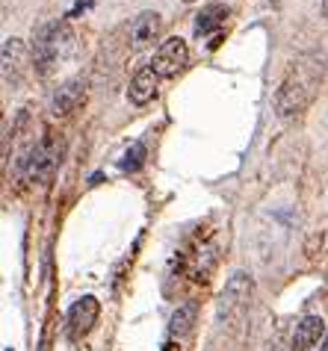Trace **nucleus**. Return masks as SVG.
Returning a JSON list of instances; mask_svg holds the SVG:
<instances>
[{"mask_svg":"<svg viewBox=\"0 0 328 351\" xmlns=\"http://www.w3.org/2000/svg\"><path fill=\"white\" fill-rule=\"evenodd\" d=\"M77 51V36L69 27V21H54L36 30L33 38V68L38 77H47L56 65L71 60Z\"/></svg>","mask_w":328,"mask_h":351,"instance_id":"nucleus-1","label":"nucleus"},{"mask_svg":"<svg viewBox=\"0 0 328 351\" xmlns=\"http://www.w3.org/2000/svg\"><path fill=\"white\" fill-rule=\"evenodd\" d=\"M252 292H255L252 275H246V271H234V275L228 278L225 289H222V295H219V307H216L219 322L231 325V322H237L239 316H243L248 301H252Z\"/></svg>","mask_w":328,"mask_h":351,"instance_id":"nucleus-2","label":"nucleus"},{"mask_svg":"<svg viewBox=\"0 0 328 351\" xmlns=\"http://www.w3.org/2000/svg\"><path fill=\"white\" fill-rule=\"evenodd\" d=\"M316 83V77L314 80H307L305 71L298 68V71H293L287 80L281 83V89L275 92V112H278V119H296L298 112H305V106L307 101H311V86Z\"/></svg>","mask_w":328,"mask_h":351,"instance_id":"nucleus-3","label":"nucleus"},{"mask_svg":"<svg viewBox=\"0 0 328 351\" xmlns=\"http://www.w3.org/2000/svg\"><path fill=\"white\" fill-rule=\"evenodd\" d=\"M60 162H62V139H56L54 133H47L33 145L30 154H27V160H24L27 178L33 183H42L60 169Z\"/></svg>","mask_w":328,"mask_h":351,"instance_id":"nucleus-4","label":"nucleus"},{"mask_svg":"<svg viewBox=\"0 0 328 351\" xmlns=\"http://www.w3.org/2000/svg\"><path fill=\"white\" fill-rule=\"evenodd\" d=\"M33 65V51H27L21 38H6L3 42V83L6 89H18L24 83L27 71Z\"/></svg>","mask_w":328,"mask_h":351,"instance_id":"nucleus-5","label":"nucleus"},{"mask_svg":"<svg viewBox=\"0 0 328 351\" xmlns=\"http://www.w3.org/2000/svg\"><path fill=\"white\" fill-rule=\"evenodd\" d=\"M189 62V47L180 36H172L166 42H160V47L154 51L151 68L157 71V77H175L183 65Z\"/></svg>","mask_w":328,"mask_h":351,"instance_id":"nucleus-6","label":"nucleus"},{"mask_svg":"<svg viewBox=\"0 0 328 351\" xmlns=\"http://www.w3.org/2000/svg\"><path fill=\"white\" fill-rule=\"evenodd\" d=\"M98 313H101V304L95 295H83L77 298L71 310H69V337L71 339H80L83 334H89L92 325L98 322Z\"/></svg>","mask_w":328,"mask_h":351,"instance_id":"nucleus-7","label":"nucleus"},{"mask_svg":"<svg viewBox=\"0 0 328 351\" xmlns=\"http://www.w3.org/2000/svg\"><path fill=\"white\" fill-rule=\"evenodd\" d=\"M86 101V77H71L60 89L51 95V112L54 115H69Z\"/></svg>","mask_w":328,"mask_h":351,"instance_id":"nucleus-8","label":"nucleus"},{"mask_svg":"<svg viewBox=\"0 0 328 351\" xmlns=\"http://www.w3.org/2000/svg\"><path fill=\"white\" fill-rule=\"evenodd\" d=\"M160 27H163V18L157 12H142L133 18V24H130V47L133 51H145V47H151L154 42L160 38Z\"/></svg>","mask_w":328,"mask_h":351,"instance_id":"nucleus-9","label":"nucleus"},{"mask_svg":"<svg viewBox=\"0 0 328 351\" xmlns=\"http://www.w3.org/2000/svg\"><path fill=\"white\" fill-rule=\"evenodd\" d=\"M157 83H160V77L157 71L148 65V68H142V71H137V77L130 80V89H128V97H130V104L133 106H145L154 101V95H157Z\"/></svg>","mask_w":328,"mask_h":351,"instance_id":"nucleus-10","label":"nucleus"},{"mask_svg":"<svg viewBox=\"0 0 328 351\" xmlns=\"http://www.w3.org/2000/svg\"><path fill=\"white\" fill-rule=\"evenodd\" d=\"M323 337H325V322H323V316H305L296 325L293 348L296 351H307V348H314L316 343H320Z\"/></svg>","mask_w":328,"mask_h":351,"instance_id":"nucleus-11","label":"nucleus"},{"mask_svg":"<svg viewBox=\"0 0 328 351\" xmlns=\"http://www.w3.org/2000/svg\"><path fill=\"white\" fill-rule=\"evenodd\" d=\"M196 316H198V304H196V301H187V304H180L175 313H172V319H169V334L172 337L189 334L192 325H196Z\"/></svg>","mask_w":328,"mask_h":351,"instance_id":"nucleus-12","label":"nucleus"},{"mask_svg":"<svg viewBox=\"0 0 328 351\" xmlns=\"http://www.w3.org/2000/svg\"><path fill=\"white\" fill-rule=\"evenodd\" d=\"M148 157V148H145V142H133L128 151H124V157H121V171H139L142 169V162H145Z\"/></svg>","mask_w":328,"mask_h":351,"instance_id":"nucleus-13","label":"nucleus"},{"mask_svg":"<svg viewBox=\"0 0 328 351\" xmlns=\"http://www.w3.org/2000/svg\"><path fill=\"white\" fill-rule=\"evenodd\" d=\"M228 15V9L225 6H207L204 12H198V24H196V30L198 33H210L213 27L222 24V18Z\"/></svg>","mask_w":328,"mask_h":351,"instance_id":"nucleus-14","label":"nucleus"},{"mask_svg":"<svg viewBox=\"0 0 328 351\" xmlns=\"http://www.w3.org/2000/svg\"><path fill=\"white\" fill-rule=\"evenodd\" d=\"M320 351H328V334H325V339H323V348Z\"/></svg>","mask_w":328,"mask_h":351,"instance_id":"nucleus-15","label":"nucleus"},{"mask_svg":"<svg viewBox=\"0 0 328 351\" xmlns=\"http://www.w3.org/2000/svg\"><path fill=\"white\" fill-rule=\"evenodd\" d=\"M323 12H325V18H328V0H323Z\"/></svg>","mask_w":328,"mask_h":351,"instance_id":"nucleus-16","label":"nucleus"},{"mask_svg":"<svg viewBox=\"0 0 328 351\" xmlns=\"http://www.w3.org/2000/svg\"><path fill=\"white\" fill-rule=\"evenodd\" d=\"M6 351H12V348H6Z\"/></svg>","mask_w":328,"mask_h":351,"instance_id":"nucleus-17","label":"nucleus"}]
</instances>
